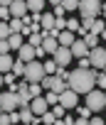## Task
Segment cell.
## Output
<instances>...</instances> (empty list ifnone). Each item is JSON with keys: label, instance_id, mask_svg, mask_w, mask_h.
I'll use <instances>...</instances> for the list:
<instances>
[{"label": "cell", "instance_id": "cell-1", "mask_svg": "<svg viewBox=\"0 0 106 125\" xmlns=\"http://www.w3.org/2000/svg\"><path fill=\"white\" fill-rule=\"evenodd\" d=\"M94 79H96L94 69H74L67 76V88L74 91L77 96H84V93H89L94 88Z\"/></svg>", "mask_w": 106, "mask_h": 125}, {"label": "cell", "instance_id": "cell-2", "mask_svg": "<svg viewBox=\"0 0 106 125\" xmlns=\"http://www.w3.org/2000/svg\"><path fill=\"white\" fill-rule=\"evenodd\" d=\"M25 81L27 83H40L44 79V69H42V61L40 59H32V61H25V71H22Z\"/></svg>", "mask_w": 106, "mask_h": 125}, {"label": "cell", "instance_id": "cell-3", "mask_svg": "<svg viewBox=\"0 0 106 125\" xmlns=\"http://www.w3.org/2000/svg\"><path fill=\"white\" fill-rule=\"evenodd\" d=\"M86 96V108L91 110V113H101L104 108H106V96H104V91L99 88H91L89 93H84Z\"/></svg>", "mask_w": 106, "mask_h": 125}, {"label": "cell", "instance_id": "cell-4", "mask_svg": "<svg viewBox=\"0 0 106 125\" xmlns=\"http://www.w3.org/2000/svg\"><path fill=\"white\" fill-rule=\"evenodd\" d=\"M77 12L81 15V20L84 17H96V15L104 12V3L101 0H79V10Z\"/></svg>", "mask_w": 106, "mask_h": 125}, {"label": "cell", "instance_id": "cell-5", "mask_svg": "<svg viewBox=\"0 0 106 125\" xmlns=\"http://www.w3.org/2000/svg\"><path fill=\"white\" fill-rule=\"evenodd\" d=\"M20 108V98L15 91H5V93H0V110L3 113H13Z\"/></svg>", "mask_w": 106, "mask_h": 125}, {"label": "cell", "instance_id": "cell-6", "mask_svg": "<svg viewBox=\"0 0 106 125\" xmlns=\"http://www.w3.org/2000/svg\"><path fill=\"white\" fill-rule=\"evenodd\" d=\"M89 64L94 66V69H99V71H104V66H106V49L104 47H94V49H89Z\"/></svg>", "mask_w": 106, "mask_h": 125}, {"label": "cell", "instance_id": "cell-7", "mask_svg": "<svg viewBox=\"0 0 106 125\" xmlns=\"http://www.w3.org/2000/svg\"><path fill=\"white\" fill-rule=\"evenodd\" d=\"M57 103H59L64 110H72V108H77V105H79V96H77L74 91H69V88H67V91H62V93L57 96Z\"/></svg>", "mask_w": 106, "mask_h": 125}, {"label": "cell", "instance_id": "cell-8", "mask_svg": "<svg viewBox=\"0 0 106 125\" xmlns=\"http://www.w3.org/2000/svg\"><path fill=\"white\" fill-rule=\"evenodd\" d=\"M69 54H72V59H84V56H89V47L84 44V39H74L69 44Z\"/></svg>", "mask_w": 106, "mask_h": 125}, {"label": "cell", "instance_id": "cell-9", "mask_svg": "<svg viewBox=\"0 0 106 125\" xmlns=\"http://www.w3.org/2000/svg\"><path fill=\"white\" fill-rule=\"evenodd\" d=\"M52 56H54V64L57 66H69L72 64V54H69V47H57V52L54 54H52Z\"/></svg>", "mask_w": 106, "mask_h": 125}, {"label": "cell", "instance_id": "cell-10", "mask_svg": "<svg viewBox=\"0 0 106 125\" xmlns=\"http://www.w3.org/2000/svg\"><path fill=\"white\" fill-rule=\"evenodd\" d=\"M30 110H32L35 118H40V115H44V113L49 110V105H47V101H44L42 96H35V98L30 101Z\"/></svg>", "mask_w": 106, "mask_h": 125}, {"label": "cell", "instance_id": "cell-11", "mask_svg": "<svg viewBox=\"0 0 106 125\" xmlns=\"http://www.w3.org/2000/svg\"><path fill=\"white\" fill-rule=\"evenodd\" d=\"M8 10H10V17H25L27 15V8H25V0H13V3L8 5Z\"/></svg>", "mask_w": 106, "mask_h": 125}, {"label": "cell", "instance_id": "cell-12", "mask_svg": "<svg viewBox=\"0 0 106 125\" xmlns=\"http://www.w3.org/2000/svg\"><path fill=\"white\" fill-rule=\"evenodd\" d=\"M44 5H47V0H25V8L30 15H40L44 10Z\"/></svg>", "mask_w": 106, "mask_h": 125}, {"label": "cell", "instance_id": "cell-13", "mask_svg": "<svg viewBox=\"0 0 106 125\" xmlns=\"http://www.w3.org/2000/svg\"><path fill=\"white\" fill-rule=\"evenodd\" d=\"M17 59H20V61H32V59H35V47L22 44V47L17 49Z\"/></svg>", "mask_w": 106, "mask_h": 125}, {"label": "cell", "instance_id": "cell-14", "mask_svg": "<svg viewBox=\"0 0 106 125\" xmlns=\"http://www.w3.org/2000/svg\"><path fill=\"white\" fill-rule=\"evenodd\" d=\"M54 20H57V17L52 15V12H42V15H40V27L47 30V32H49V30H54Z\"/></svg>", "mask_w": 106, "mask_h": 125}, {"label": "cell", "instance_id": "cell-15", "mask_svg": "<svg viewBox=\"0 0 106 125\" xmlns=\"http://www.w3.org/2000/svg\"><path fill=\"white\" fill-rule=\"evenodd\" d=\"M54 39H57V44H59V47H69V44H72V42L77 39V34H72V32L62 30V32H59V34H57Z\"/></svg>", "mask_w": 106, "mask_h": 125}, {"label": "cell", "instance_id": "cell-16", "mask_svg": "<svg viewBox=\"0 0 106 125\" xmlns=\"http://www.w3.org/2000/svg\"><path fill=\"white\" fill-rule=\"evenodd\" d=\"M22 44H25V37H22L20 32H13V34L8 37V47H10V49H15V52H17Z\"/></svg>", "mask_w": 106, "mask_h": 125}, {"label": "cell", "instance_id": "cell-17", "mask_svg": "<svg viewBox=\"0 0 106 125\" xmlns=\"http://www.w3.org/2000/svg\"><path fill=\"white\" fill-rule=\"evenodd\" d=\"M40 47H42V49H44V54H54V52H57V47H59V44H57V39H54V37H44V39H42V44H40Z\"/></svg>", "mask_w": 106, "mask_h": 125}, {"label": "cell", "instance_id": "cell-18", "mask_svg": "<svg viewBox=\"0 0 106 125\" xmlns=\"http://www.w3.org/2000/svg\"><path fill=\"white\" fill-rule=\"evenodd\" d=\"M13 56L10 54H0V74H8L10 69H13Z\"/></svg>", "mask_w": 106, "mask_h": 125}, {"label": "cell", "instance_id": "cell-19", "mask_svg": "<svg viewBox=\"0 0 106 125\" xmlns=\"http://www.w3.org/2000/svg\"><path fill=\"white\" fill-rule=\"evenodd\" d=\"M17 115H20V123H32V110H30V105H20L17 108Z\"/></svg>", "mask_w": 106, "mask_h": 125}, {"label": "cell", "instance_id": "cell-20", "mask_svg": "<svg viewBox=\"0 0 106 125\" xmlns=\"http://www.w3.org/2000/svg\"><path fill=\"white\" fill-rule=\"evenodd\" d=\"M42 69H44V76H54V74H57V64H54V59L42 61Z\"/></svg>", "mask_w": 106, "mask_h": 125}, {"label": "cell", "instance_id": "cell-21", "mask_svg": "<svg viewBox=\"0 0 106 125\" xmlns=\"http://www.w3.org/2000/svg\"><path fill=\"white\" fill-rule=\"evenodd\" d=\"M59 5H62L64 12H77V10H79V0H62Z\"/></svg>", "mask_w": 106, "mask_h": 125}, {"label": "cell", "instance_id": "cell-22", "mask_svg": "<svg viewBox=\"0 0 106 125\" xmlns=\"http://www.w3.org/2000/svg\"><path fill=\"white\" fill-rule=\"evenodd\" d=\"M84 44H86L89 49L99 47V34H94V32H86V34H84Z\"/></svg>", "mask_w": 106, "mask_h": 125}, {"label": "cell", "instance_id": "cell-23", "mask_svg": "<svg viewBox=\"0 0 106 125\" xmlns=\"http://www.w3.org/2000/svg\"><path fill=\"white\" fill-rule=\"evenodd\" d=\"M22 71H25V61H20V59H15L13 61V69H10V74L17 79V76H22Z\"/></svg>", "mask_w": 106, "mask_h": 125}, {"label": "cell", "instance_id": "cell-24", "mask_svg": "<svg viewBox=\"0 0 106 125\" xmlns=\"http://www.w3.org/2000/svg\"><path fill=\"white\" fill-rule=\"evenodd\" d=\"M64 30L72 32V34H77V32H79V20H77V17H69V20L64 22Z\"/></svg>", "mask_w": 106, "mask_h": 125}, {"label": "cell", "instance_id": "cell-25", "mask_svg": "<svg viewBox=\"0 0 106 125\" xmlns=\"http://www.w3.org/2000/svg\"><path fill=\"white\" fill-rule=\"evenodd\" d=\"M8 27H10V32H20L22 30V20L20 17H10L8 20Z\"/></svg>", "mask_w": 106, "mask_h": 125}, {"label": "cell", "instance_id": "cell-26", "mask_svg": "<svg viewBox=\"0 0 106 125\" xmlns=\"http://www.w3.org/2000/svg\"><path fill=\"white\" fill-rule=\"evenodd\" d=\"M27 44H30V47H40V44H42V34H40V32L27 34Z\"/></svg>", "mask_w": 106, "mask_h": 125}, {"label": "cell", "instance_id": "cell-27", "mask_svg": "<svg viewBox=\"0 0 106 125\" xmlns=\"http://www.w3.org/2000/svg\"><path fill=\"white\" fill-rule=\"evenodd\" d=\"M54 120H57V118H54V115H52L49 110H47L44 115H40V125H54Z\"/></svg>", "mask_w": 106, "mask_h": 125}, {"label": "cell", "instance_id": "cell-28", "mask_svg": "<svg viewBox=\"0 0 106 125\" xmlns=\"http://www.w3.org/2000/svg\"><path fill=\"white\" fill-rule=\"evenodd\" d=\"M27 91H30L32 98H35V96H42V86H40V83H27Z\"/></svg>", "mask_w": 106, "mask_h": 125}, {"label": "cell", "instance_id": "cell-29", "mask_svg": "<svg viewBox=\"0 0 106 125\" xmlns=\"http://www.w3.org/2000/svg\"><path fill=\"white\" fill-rule=\"evenodd\" d=\"M49 113L54 115V118H64V113H67V110H64V108L57 103V105H52V108H49Z\"/></svg>", "mask_w": 106, "mask_h": 125}, {"label": "cell", "instance_id": "cell-30", "mask_svg": "<svg viewBox=\"0 0 106 125\" xmlns=\"http://www.w3.org/2000/svg\"><path fill=\"white\" fill-rule=\"evenodd\" d=\"M13 32H10V27H8V22H0V39H8Z\"/></svg>", "mask_w": 106, "mask_h": 125}, {"label": "cell", "instance_id": "cell-31", "mask_svg": "<svg viewBox=\"0 0 106 125\" xmlns=\"http://www.w3.org/2000/svg\"><path fill=\"white\" fill-rule=\"evenodd\" d=\"M44 101H47V105L52 108V105H57V93H52V91H47V96H42Z\"/></svg>", "mask_w": 106, "mask_h": 125}, {"label": "cell", "instance_id": "cell-32", "mask_svg": "<svg viewBox=\"0 0 106 125\" xmlns=\"http://www.w3.org/2000/svg\"><path fill=\"white\" fill-rule=\"evenodd\" d=\"M86 125H104V120H101V115H99V113H94V115L86 120Z\"/></svg>", "mask_w": 106, "mask_h": 125}, {"label": "cell", "instance_id": "cell-33", "mask_svg": "<svg viewBox=\"0 0 106 125\" xmlns=\"http://www.w3.org/2000/svg\"><path fill=\"white\" fill-rule=\"evenodd\" d=\"M77 113H79V118H86V120H89V118H91V115H94V113H91V110H89V108H86V105H81V108H79V110H77Z\"/></svg>", "mask_w": 106, "mask_h": 125}, {"label": "cell", "instance_id": "cell-34", "mask_svg": "<svg viewBox=\"0 0 106 125\" xmlns=\"http://www.w3.org/2000/svg\"><path fill=\"white\" fill-rule=\"evenodd\" d=\"M10 20V10L8 8H0V22H8Z\"/></svg>", "mask_w": 106, "mask_h": 125}, {"label": "cell", "instance_id": "cell-35", "mask_svg": "<svg viewBox=\"0 0 106 125\" xmlns=\"http://www.w3.org/2000/svg\"><path fill=\"white\" fill-rule=\"evenodd\" d=\"M10 47H8V39H0V54H8Z\"/></svg>", "mask_w": 106, "mask_h": 125}, {"label": "cell", "instance_id": "cell-36", "mask_svg": "<svg viewBox=\"0 0 106 125\" xmlns=\"http://www.w3.org/2000/svg\"><path fill=\"white\" fill-rule=\"evenodd\" d=\"M79 69H91V64H89V59H86V56L79 59Z\"/></svg>", "mask_w": 106, "mask_h": 125}, {"label": "cell", "instance_id": "cell-37", "mask_svg": "<svg viewBox=\"0 0 106 125\" xmlns=\"http://www.w3.org/2000/svg\"><path fill=\"white\" fill-rule=\"evenodd\" d=\"M54 17H64V10H62V5H54V12H52Z\"/></svg>", "mask_w": 106, "mask_h": 125}, {"label": "cell", "instance_id": "cell-38", "mask_svg": "<svg viewBox=\"0 0 106 125\" xmlns=\"http://www.w3.org/2000/svg\"><path fill=\"white\" fill-rule=\"evenodd\" d=\"M0 125H10V118H8V113H0Z\"/></svg>", "mask_w": 106, "mask_h": 125}, {"label": "cell", "instance_id": "cell-39", "mask_svg": "<svg viewBox=\"0 0 106 125\" xmlns=\"http://www.w3.org/2000/svg\"><path fill=\"white\" fill-rule=\"evenodd\" d=\"M72 125H86V118H77V120H72Z\"/></svg>", "mask_w": 106, "mask_h": 125}, {"label": "cell", "instance_id": "cell-40", "mask_svg": "<svg viewBox=\"0 0 106 125\" xmlns=\"http://www.w3.org/2000/svg\"><path fill=\"white\" fill-rule=\"evenodd\" d=\"M62 3V0H47V5H52V8H54V5H59Z\"/></svg>", "mask_w": 106, "mask_h": 125}, {"label": "cell", "instance_id": "cell-41", "mask_svg": "<svg viewBox=\"0 0 106 125\" xmlns=\"http://www.w3.org/2000/svg\"><path fill=\"white\" fill-rule=\"evenodd\" d=\"M0 86H3V74H0Z\"/></svg>", "mask_w": 106, "mask_h": 125}, {"label": "cell", "instance_id": "cell-42", "mask_svg": "<svg viewBox=\"0 0 106 125\" xmlns=\"http://www.w3.org/2000/svg\"><path fill=\"white\" fill-rule=\"evenodd\" d=\"M20 125H32V123H20Z\"/></svg>", "mask_w": 106, "mask_h": 125}, {"label": "cell", "instance_id": "cell-43", "mask_svg": "<svg viewBox=\"0 0 106 125\" xmlns=\"http://www.w3.org/2000/svg\"><path fill=\"white\" fill-rule=\"evenodd\" d=\"M101 3H104V0H101Z\"/></svg>", "mask_w": 106, "mask_h": 125}]
</instances>
